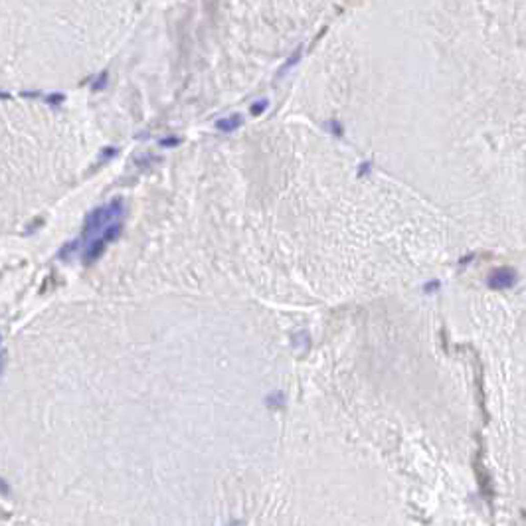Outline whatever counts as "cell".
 Segmentation results:
<instances>
[{"label":"cell","instance_id":"obj_5","mask_svg":"<svg viewBox=\"0 0 526 526\" xmlns=\"http://www.w3.org/2000/svg\"><path fill=\"white\" fill-rule=\"evenodd\" d=\"M105 83H107V74L103 72V74L97 77V81H95V83H91V87H93V91H99V89H103V87H105Z\"/></svg>","mask_w":526,"mask_h":526},{"label":"cell","instance_id":"obj_6","mask_svg":"<svg viewBox=\"0 0 526 526\" xmlns=\"http://www.w3.org/2000/svg\"><path fill=\"white\" fill-rule=\"evenodd\" d=\"M161 145L163 147H176V145H180V139L178 136H166L161 141Z\"/></svg>","mask_w":526,"mask_h":526},{"label":"cell","instance_id":"obj_1","mask_svg":"<svg viewBox=\"0 0 526 526\" xmlns=\"http://www.w3.org/2000/svg\"><path fill=\"white\" fill-rule=\"evenodd\" d=\"M123 230V200L115 198L103 206H97L85 220L81 238H75L77 254L85 265L95 263L103 256L109 243L119 240Z\"/></svg>","mask_w":526,"mask_h":526},{"label":"cell","instance_id":"obj_2","mask_svg":"<svg viewBox=\"0 0 526 526\" xmlns=\"http://www.w3.org/2000/svg\"><path fill=\"white\" fill-rule=\"evenodd\" d=\"M241 123H243V117H241V115H230V117H225V119L218 121L216 127H218L220 131H224V133H232V131H236V129L240 127Z\"/></svg>","mask_w":526,"mask_h":526},{"label":"cell","instance_id":"obj_7","mask_svg":"<svg viewBox=\"0 0 526 526\" xmlns=\"http://www.w3.org/2000/svg\"><path fill=\"white\" fill-rule=\"evenodd\" d=\"M329 129H332L334 135H338V136L342 135V127H340V123H336V121H331V123H329Z\"/></svg>","mask_w":526,"mask_h":526},{"label":"cell","instance_id":"obj_3","mask_svg":"<svg viewBox=\"0 0 526 526\" xmlns=\"http://www.w3.org/2000/svg\"><path fill=\"white\" fill-rule=\"evenodd\" d=\"M301 54H303V50H301V48H297V50H295V52H293V56H291V58H289V60H287L285 67H283V70H281V74H285V72H287V70H289V67H293V65H295V63H297V61L301 60Z\"/></svg>","mask_w":526,"mask_h":526},{"label":"cell","instance_id":"obj_4","mask_svg":"<svg viewBox=\"0 0 526 526\" xmlns=\"http://www.w3.org/2000/svg\"><path fill=\"white\" fill-rule=\"evenodd\" d=\"M267 107H269V101H267V99H261V101H257V103L251 105V113H254V115H261Z\"/></svg>","mask_w":526,"mask_h":526}]
</instances>
